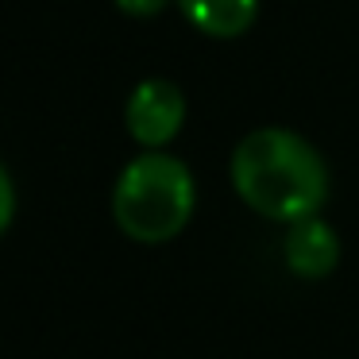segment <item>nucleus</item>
I'll list each match as a JSON object with an SVG mask.
<instances>
[{
	"label": "nucleus",
	"mask_w": 359,
	"mask_h": 359,
	"mask_svg": "<svg viewBox=\"0 0 359 359\" xmlns=\"http://www.w3.org/2000/svg\"><path fill=\"white\" fill-rule=\"evenodd\" d=\"M232 189L255 217L274 224H297L320 217L332 194L328 163L305 135L266 124L248 132L228 158Z\"/></svg>",
	"instance_id": "obj_1"
},
{
	"label": "nucleus",
	"mask_w": 359,
	"mask_h": 359,
	"mask_svg": "<svg viewBox=\"0 0 359 359\" xmlns=\"http://www.w3.org/2000/svg\"><path fill=\"white\" fill-rule=\"evenodd\" d=\"M124 16H135V20H147V16H158V12L166 8V4H174V0H112Z\"/></svg>",
	"instance_id": "obj_7"
},
{
	"label": "nucleus",
	"mask_w": 359,
	"mask_h": 359,
	"mask_svg": "<svg viewBox=\"0 0 359 359\" xmlns=\"http://www.w3.org/2000/svg\"><path fill=\"white\" fill-rule=\"evenodd\" d=\"M124 128L143 151H166L186 128V93L170 78H143L128 93Z\"/></svg>",
	"instance_id": "obj_3"
},
{
	"label": "nucleus",
	"mask_w": 359,
	"mask_h": 359,
	"mask_svg": "<svg viewBox=\"0 0 359 359\" xmlns=\"http://www.w3.org/2000/svg\"><path fill=\"white\" fill-rule=\"evenodd\" d=\"M12 217H16V186H12V174L0 170V228L8 232Z\"/></svg>",
	"instance_id": "obj_6"
},
{
	"label": "nucleus",
	"mask_w": 359,
	"mask_h": 359,
	"mask_svg": "<svg viewBox=\"0 0 359 359\" xmlns=\"http://www.w3.org/2000/svg\"><path fill=\"white\" fill-rule=\"evenodd\" d=\"M205 39H240L255 27L259 0H174Z\"/></svg>",
	"instance_id": "obj_5"
},
{
	"label": "nucleus",
	"mask_w": 359,
	"mask_h": 359,
	"mask_svg": "<svg viewBox=\"0 0 359 359\" xmlns=\"http://www.w3.org/2000/svg\"><path fill=\"white\" fill-rule=\"evenodd\" d=\"M340 259H344L340 232L325 217H305L297 224H286V232H282V263L294 278L325 282L328 274H336Z\"/></svg>",
	"instance_id": "obj_4"
},
{
	"label": "nucleus",
	"mask_w": 359,
	"mask_h": 359,
	"mask_svg": "<svg viewBox=\"0 0 359 359\" xmlns=\"http://www.w3.org/2000/svg\"><path fill=\"white\" fill-rule=\"evenodd\" d=\"M194 212V170L170 151H140L112 182V224L132 243L163 248L186 232Z\"/></svg>",
	"instance_id": "obj_2"
}]
</instances>
